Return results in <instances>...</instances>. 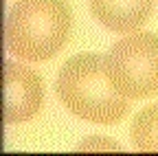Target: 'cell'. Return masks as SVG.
<instances>
[{"mask_svg":"<svg viewBox=\"0 0 158 156\" xmlns=\"http://www.w3.org/2000/svg\"><path fill=\"white\" fill-rule=\"evenodd\" d=\"M55 92L70 114L99 125L118 123L130 110V99L112 86L106 57L99 53H79L64 62Z\"/></svg>","mask_w":158,"mask_h":156,"instance_id":"cell-1","label":"cell"},{"mask_svg":"<svg viewBox=\"0 0 158 156\" xmlns=\"http://www.w3.org/2000/svg\"><path fill=\"white\" fill-rule=\"evenodd\" d=\"M73 13L66 0H18L7 15V46L24 62H46L70 37Z\"/></svg>","mask_w":158,"mask_h":156,"instance_id":"cell-2","label":"cell"},{"mask_svg":"<svg viewBox=\"0 0 158 156\" xmlns=\"http://www.w3.org/2000/svg\"><path fill=\"white\" fill-rule=\"evenodd\" d=\"M106 73L127 99L158 95V35L138 31L114 42L106 55Z\"/></svg>","mask_w":158,"mask_h":156,"instance_id":"cell-3","label":"cell"},{"mask_svg":"<svg viewBox=\"0 0 158 156\" xmlns=\"http://www.w3.org/2000/svg\"><path fill=\"white\" fill-rule=\"evenodd\" d=\"M44 103V82L33 68L5 62V121H31Z\"/></svg>","mask_w":158,"mask_h":156,"instance_id":"cell-4","label":"cell"},{"mask_svg":"<svg viewBox=\"0 0 158 156\" xmlns=\"http://www.w3.org/2000/svg\"><path fill=\"white\" fill-rule=\"evenodd\" d=\"M156 0H88L92 15L114 33L141 29L154 11Z\"/></svg>","mask_w":158,"mask_h":156,"instance_id":"cell-5","label":"cell"},{"mask_svg":"<svg viewBox=\"0 0 158 156\" xmlns=\"http://www.w3.org/2000/svg\"><path fill=\"white\" fill-rule=\"evenodd\" d=\"M130 134L138 152H158V103L143 108L134 116Z\"/></svg>","mask_w":158,"mask_h":156,"instance_id":"cell-6","label":"cell"},{"mask_svg":"<svg viewBox=\"0 0 158 156\" xmlns=\"http://www.w3.org/2000/svg\"><path fill=\"white\" fill-rule=\"evenodd\" d=\"M77 150L79 152H97V150H118V143H114V141H110V139H103V136H90V139H86V141H81L77 145Z\"/></svg>","mask_w":158,"mask_h":156,"instance_id":"cell-7","label":"cell"}]
</instances>
